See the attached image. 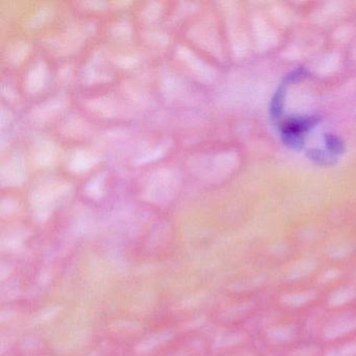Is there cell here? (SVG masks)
<instances>
[{
	"label": "cell",
	"instance_id": "cell-3",
	"mask_svg": "<svg viewBox=\"0 0 356 356\" xmlns=\"http://www.w3.org/2000/svg\"><path fill=\"white\" fill-rule=\"evenodd\" d=\"M285 88L281 86L274 97L272 99V104H270V115L274 118H279L282 112L283 104H284Z\"/></svg>",
	"mask_w": 356,
	"mask_h": 356
},
{
	"label": "cell",
	"instance_id": "cell-2",
	"mask_svg": "<svg viewBox=\"0 0 356 356\" xmlns=\"http://www.w3.org/2000/svg\"><path fill=\"white\" fill-rule=\"evenodd\" d=\"M308 158L321 165H330L335 161L334 156L331 155L330 153H326L322 149H308Z\"/></svg>",
	"mask_w": 356,
	"mask_h": 356
},
{
	"label": "cell",
	"instance_id": "cell-4",
	"mask_svg": "<svg viewBox=\"0 0 356 356\" xmlns=\"http://www.w3.org/2000/svg\"><path fill=\"white\" fill-rule=\"evenodd\" d=\"M324 138L327 151L331 155H339V154L343 153V149H345V145H343V143L339 137L335 136L333 134H326Z\"/></svg>",
	"mask_w": 356,
	"mask_h": 356
},
{
	"label": "cell",
	"instance_id": "cell-1",
	"mask_svg": "<svg viewBox=\"0 0 356 356\" xmlns=\"http://www.w3.org/2000/svg\"><path fill=\"white\" fill-rule=\"evenodd\" d=\"M318 118L316 116H296L289 118L281 124L282 134L298 135L303 136V133L318 124Z\"/></svg>",
	"mask_w": 356,
	"mask_h": 356
}]
</instances>
